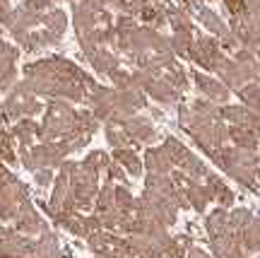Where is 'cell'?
Instances as JSON below:
<instances>
[{
  "instance_id": "cell-6",
  "label": "cell",
  "mask_w": 260,
  "mask_h": 258,
  "mask_svg": "<svg viewBox=\"0 0 260 258\" xmlns=\"http://www.w3.org/2000/svg\"><path fill=\"white\" fill-rule=\"evenodd\" d=\"M258 258H260V256H258Z\"/></svg>"
},
{
  "instance_id": "cell-4",
  "label": "cell",
  "mask_w": 260,
  "mask_h": 258,
  "mask_svg": "<svg viewBox=\"0 0 260 258\" xmlns=\"http://www.w3.org/2000/svg\"><path fill=\"white\" fill-rule=\"evenodd\" d=\"M34 258H58V249H56V241H53V237H46V239L39 244L37 253H34Z\"/></svg>"
},
{
  "instance_id": "cell-3",
  "label": "cell",
  "mask_w": 260,
  "mask_h": 258,
  "mask_svg": "<svg viewBox=\"0 0 260 258\" xmlns=\"http://www.w3.org/2000/svg\"><path fill=\"white\" fill-rule=\"evenodd\" d=\"M253 220H255V217H253L251 210L239 208V210H234L232 215H229V230H232V232H243Z\"/></svg>"
},
{
  "instance_id": "cell-5",
  "label": "cell",
  "mask_w": 260,
  "mask_h": 258,
  "mask_svg": "<svg viewBox=\"0 0 260 258\" xmlns=\"http://www.w3.org/2000/svg\"><path fill=\"white\" fill-rule=\"evenodd\" d=\"M188 258H210L205 251H200V249H190V253H188Z\"/></svg>"
},
{
  "instance_id": "cell-2",
  "label": "cell",
  "mask_w": 260,
  "mask_h": 258,
  "mask_svg": "<svg viewBox=\"0 0 260 258\" xmlns=\"http://www.w3.org/2000/svg\"><path fill=\"white\" fill-rule=\"evenodd\" d=\"M241 246L243 253H258L260 251V220H253L241 232Z\"/></svg>"
},
{
  "instance_id": "cell-1",
  "label": "cell",
  "mask_w": 260,
  "mask_h": 258,
  "mask_svg": "<svg viewBox=\"0 0 260 258\" xmlns=\"http://www.w3.org/2000/svg\"><path fill=\"white\" fill-rule=\"evenodd\" d=\"M229 232V215L224 208H217V210L207 217V234H210V241L212 239H219Z\"/></svg>"
}]
</instances>
